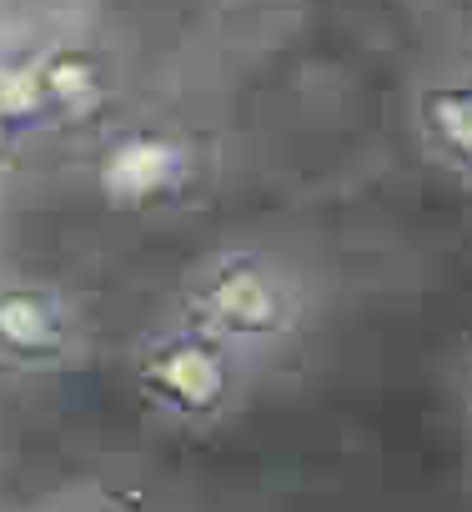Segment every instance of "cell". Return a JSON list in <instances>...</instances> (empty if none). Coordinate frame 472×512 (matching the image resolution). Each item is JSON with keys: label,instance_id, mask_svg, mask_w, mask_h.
Segmentation results:
<instances>
[{"label": "cell", "instance_id": "6da1fadb", "mask_svg": "<svg viewBox=\"0 0 472 512\" xmlns=\"http://www.w3.org/2000/svg\"><path fill=\"white\" fill-rule=\"evenodd\" d=\"M292 322H297L292 282L282 272H272L267 262H257V256H226V262H216L191 297V327L221 347L272 342Z\"/></svg>", "mask_w": 472, "mask_h": 512}, {"label": "cell", "instance_id": "7a4b0ae2", "mask_svg": "<svg viewBox=\"0 0 472 512\" xmlns=\"http://www.w3.org/2000/svg\"><path fill=\"white\" fill-rule=\"evenodd\" d=\"M136 377H141L146 397L161 412H176V417H206L231 397L226 347L211 342L196 327H181V332H166V337L146 342V352L136 362Z\"/></svg>", "mask_w": 472, "mask_h": 512}, {"label": "cell", "instance_id": "3957f363", "mask_svg": "<svg viewBox=\"0 0 472 512\" xmlns=\"http://www.w3.org/2000/svg\"><path fill=\"white\" fill-rule=\"evenodd\" d=\"M76 342L71 312L51 287L6 282L0 287V362L21 372L61 367Z\"/></svg>", "mask_w": 472, "mask_h": 512}, {"label": "cell", "instance_id": "277c9868", "mask_svg": "<svg viewBox=\"0 0 472 512\" xmlns=\"http://www.w3.org/2000/svg\"><path fill=\"white\" fill-rule=\"evenodd\" d=\"M176 151L156 136H131L101 161V191L111 206H151L176 181Z\"/></svg>", "mask_w": 472, "mask_h": 512}, {"label": "cell", "instance_id": "5b68a950", "mask_svg": "<svg viewBox=\"0 0 472 512\" xmlns=\"http://www.w3.org/2000/svg\"><path fill=\"white\" fill-rule=\"evenodd\" d=\"M41 81V101H81L91 91V66L81 56H51L46 66H36Z\"/></svg>", "mask_w": 472, "mask_h": 512}]
</instances>
